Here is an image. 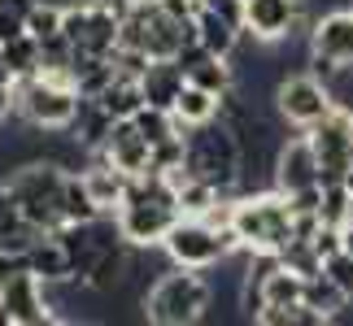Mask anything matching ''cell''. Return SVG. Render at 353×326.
I'll return each mask as SVG.
<instances>
[{
  "instance_id": "7c38bea8",
  "label": "cell",
  "mask_w": 353,
  "mask_h": 326,
  "mask_svg": "<svg viewBox=\"0 0 353 326\" xmlns=\"http://www.w3.org/2000/svg\"><path fill=\"white\" fill-rule=\"evenodd\" d=\"M305 26V0H244V31L262 44H279Z\"/></svg>"
},
{
  "instance_id": "6da1fadb",
  "label": "cell",
  "mask_w": 353,
  "mask_h": 326,
  "mask_svg": "<svg viewBox=\"0 0 353 326\" xmlns=\"http://www.w3.org/2000/svg\"><path fill=\"white\" fill-rule=\"evenodd\" d=\"M236 235L244 252H283L296 239V205L279 192H257L236 200Z\"/></svg>"
},
{
  "instance_id": "484cf974",
  "label": "cell",
  "mask_w": 353,
  "mask_h": 326,
  "mask_svg": "<svg viewBox=\"0 0 353 326\" xmlns=\"http://www.w3.org/2000/svg\"><path fill=\"white\" fill-rule=\"evenodd\" d=\"M305 305H310V309H319V314L332 322L336 314H341V309H349V296L336 287L327 274H314V279L305 283Z\"/></svg>"
},
{
  "instance_id": "cb8c5ba5",
  "label": "cell",
  "mask_w": 353,
  "mask_h": 326,
  "mask_svg": "<svg viewBox=\"0 0 353 326\" xmlns=\"http://www.w3.org/2000/svg\"><path fill=\"white\" fill-rule=\"evenodd\" d=\"M174 196H179V213L183 217H205L223 200V187H214L205 179H196V174H188V179L174 187Z\"/></svg>"
},
{
  "instance_id": "d590c367",
  "label": "cell",
  "mask_w": 353,
  "mask_h": 326,
  "mask_svg": "<svg viewBox=\"0 0 353 326\" xmlns=\"http://www.w3.org/2000/svg\"><path fill=\"white\" fill-rule=\"evenodd\" d=\"M345 187L353 192V161H349V170H345Z\"/></svg>"
},
{
  "instance_id": "5bb4252c",
  "label": "cell",
  "mask_w": 353,
  "mask_h": 326,
  "mask_svg": "<svg viewBox=\"0 0 353 326\" xmlns=\"http://www.w3.org/2000/svg\"><path fill=\"white\" fill-rule=\"evenodd\" d=\"M44 235H48V230H44V226H35L31 217L22 213L18 196H13L5 183H0V248L13 252V257H26Z\"/></svg>"
},
{
  "instance_id": "52a82bcc",
  "label": "cell",
  "mask_w": 353,
  "mask_h": 326,
  "mask_svg": "<svg viewBox=\"0 0 353 326\" xmlns=\"http://www.w3.org/2000/svg\"><path fill=\"white\" fill-rule=\"evenodd\" d=\"M275 109L288 127L310 131L336 109V91L327 87V78H319V74H292L275 87Z\"/></svg>"
},
{
  "instance_id": "3957f363",
  "label": "cell",
  "mask_w": 353,
  "mask_h": 326,
  "mask_svg": "<svg viewBox=\"0 0 353 326\" xmlns=\"http://www.w3.org/2000/svg\"><path fill=\"white\" fill-rule=\"evenodd\" d=\"M210 301H214V287L201 279V270L174 265L144 292V318L157 326H192L205 318Z\"/></svg>"
},
{
  "instance_id": "4316f807",
  "label": "cell",
  "mask_w": 353,
  "mask_h": 326,
  "mask_svg": "<svg viewBox=\"0 0 353 326\" xmlns=\"http://www.w3.org/2000/svg\"><path fill=\"white\" fill-rule=\"evenodd\" d=\"M257 322L262 326H323L327 318L301 301V305H266L262 314H257Z\"/></svg>"
},
{
  "instance_id": "e575fe53",
  "label": "cell",
  "mask_w": 353,
  "mask_h": 326,
  "mask_svg": "<svg viewBox=\"0 0 353 326\" xmlns=\"http://www.w3.org/2000/svg\"><path fill=\"white\" fill-rule=\"evenodd\" d=\"M341 248H345V252H353V217L341 226Z\"/></svg>"
},
{
  "instance_id": "ac0fdd59",
  "label": "cell",
  "mask_w": 353,
  "mask_h": 326,
  "mask_svg": "<svg viewBox=\"0 0 353 326\" xmlns=\"http://www.w3.org/2000/svg\"><path fill=\"white\" fill-rule=\"evenodd\" d=\"M188 83L214 91V96H227V91H236V70H232V57H214V52H201V57L188 65Z\"/></svg>"
},
{
  "instance_id": "f1b7e54d",
  "label": "cell",
  "mask_w": 353,
  "mask_h": 326,
  "mask_svg": "<svg viewBox=\"0 0 353 326\" xmlns=\"http://www.w3.org/2000/svg\"><path fill=\"white\" fill-rule=\"evenodd\" d=\"M323 274H327L336 287H341L349 301H353V252H345V248H341V252H332L327 261H323Z\"/></svg>"
},
{
  "instance_id": "836d02e7",
  "label": "cell",
  "mask_w": 353,
  "mask_h": 326,
  "mask_svg": "<svg viewBox=\"0 0 353 326\" xmlns=\"http://www.w3.org/2000/svg\"><path fill=\"white\" fill-rule=\"evenodd\" d=\"M13 83H18V74H13V70H9V61L0 57V87H13Z\"/></svg>"
},
{
  "instance_id": "44dd1931",
  "label": "cell",
  "mask_w": 353,
  "mask_h": 326,
  "mask_svg": "<svg viewBox=\"0 0 353 326\" xmlns=\"http://www.w3.org/2000/svg\"><path fill=\"white\" fill-rule=\"evenodd\" d=\"M236 39H240V26H232L227 18H219V13H210V9L196 13V44L205 52H214V57H232Z\"/></svg>"
},
{
  "instance_id": "30bf717a",
  "label": "cell",
  "mask_w": 353,
  "mask_h": 326,
  "mask_svg": "<svg viewBox=\"0 0 353 326\" xmlns=\"http://www.w3.org/2000/svg\"><path fill=\"white\" fill-rule=\"evenodd\" d=\"M310 144H314V157H319V170H323V183H345V170L353 161V109L336 105L319 127H310Z\"/></svg>"
},
{
  "instance_id": "d6a6232c",
  "label": "cell",
  "mask_w": 353,
  "mask_h": 326,
  "mask_svg": "<svg viewBox=\"0 0 353 326\" xmlns=\"http://www.w3.org/2000/svg\"><path fill=\"white\" fill-rule=\"evenodd\" d=\"M39 5V0H0V9H9V13H18V18H26Z\"/></svg>"
},
{
  "instance_id": "277c9868",
  "label": "cell",
  "mask_w": 353,
  "mask_h": 326,
  "mask_svg": "<svg viewBox=\"0 0 353 326\" xmlns=\"http://www.w3.org/2000/svg\"><path fill=\"white\" fill-rule=\"evenodd\" d=\"M65 179H70V170H65L61 161L39 157V161H26V166L13 170L9 179H5V187L18 196L22 213L31 217L35 226H44L48 235H57V230L65 226V222H61V192H65Z\"/></svg>"
},
{
  "instance_id": "603a6c76",
  "label": "cell",
  "mask_w": 353,
  "mask_h": 326,
  "mask_svg": "<svg viewBox=\"0 0 353 326\" xmlns=\"http://www.w3.org/2000/svg\"><path fill=\"white\" fill-rule=\"evenodd\" d=\"M92 100H101L110 118H135V113H140V105H144V87H140V78L118 74L114 83L105 87L101 96H92Z\"/></svg>"
},
{
  "instance_id": "e0dca14e",
  "label": "cell",
  "mask_w": 353,
  "mask_h": 326,
  "mask_svg": "<svg viewBox=\"0 0 353 326\" xmlns=\"http://www.w3.org/2000/svg\"><path fill=\"white\" fill-rule=\"evenodd\" d=\"M22 265H26V270H35V274L44 279V283H65V279H74L70 248H65V239H61V235H44L31 252L22 257Z\"/></svg>"
},
{
  "instance_id": "9c48e42d",
  "label": "cell",
  "mask_w": 353,
  "mask_h": 326,
  "mask_svg": "<svg viewBox=\"0 0 353 326\" xmlns=\"http://www.w3.org/2000/svg\"><path fill=\"white\" fill-rule=\"evenodd\" d=\"M44 322H52L44 279L26 265L9 270L0 279V326H44Z\"/></svg>"
},
{
  "instance_id": "d6986e66",
  "label": "cell",
  "mask_w": 353,
  "mask_h": 326,
  "mask_svg": "<svg viewBox=\"0 0 353 326\" xmlns=\"http://www.w3.org/2000/svg\"><path fill=\"white\" fill-rule=\"evenodd\" d=\"M219 113H223V96H214V91L196 87V83H188V87L179 91V100H174V118H179L183 131L201 127V122H214Z\"/></svg>"
},
{
  "instance_id": "7a4b0ae2",
  "label": "cell",
  "mask_w": 353,
  "mask_h": 326,
  "mask_svg": "<svg viewBox=\"0 0 353 326\" xmlns=\"http://www.w3.org/2000/svg\"><path fill=\"white\" fill-rule=\"evenodd\" d=\"M188 174L205 179L214 187H236L240 183V166H244V140L232 122H201L188 131Z\"/></svg>"
},
{
  "instance_id": "7402d4cb",
  "label": "cell",
  "mask_w": 353,
  "mask_h": 326,
  "mask_svg": "<svg viewBox=\"0 0 353 326\" xmlns=\"http://www.w3.org/2000/svg\"><path fill=\"white\" fill-rule=\"evenodd\" d=\"M101 217V205L92 200L88 183H83V170L65 179V192H61V222L65 226H79V222H97Z\"/></svg>"
},
{
  "instance_id": "5b68a950",
  "label": "cell",
  "mask_w": 353,
  "mask_h": 326,
  "mask_svg": "<svg viewBox=\"0 0 353 326\" xmlns=\"http://www.w3.org/2000/svg\"><path fill=\"white\" fill-rule=\"evenodd\" d=\"M13 96H18V113L31 122L35 131H70L79 105H83L74 83H61V78H48V74L18 78V83H13Z\"/></svg>"
},
{
  "instance_id": "ba28073f",
  "label": "cell",
  "mask_w": 353,
  "mask_h": 326,
  "mask_svg": "<svg viewBox=\"0 0 353 326\" xmlns=\"http://www.w3.org/2000/svg\"><path fill=\"white\" fill-rule=\"evenodd\" d=\"M310 52H314V74L332 78L353 70V9H332L310 26Z\"/></svg>"
},
{
  "instance_id": "8d00e7d4",
  "label": "cell",
  "mask_w": 353,
  "mask_h": 326,
  "mask_svg": "<svg viewBox=\"0 0 353 326\" xmlns=\"http://www.w3.org/2000/svg\"><path fill=\"white\" fill-rule=\"evenodd\" d=\"M144 5H148V0H144Z\"/></svg>"
},
{
  "instance_id": "4fadbf2b",
  "label": "cell",
  "mask_w": 353,
  "mask_h": 326,
  "mask_svg": "<svg viewBox=\"0 0 353 326\" xmlns=\"http://www.w3.org/2000/svg\"><path fill=\"white\" fill-rule=\"evenodd\" d=\"M101 157L110 161V166L118 170H127L131 179L135 174H148V161H153V144L140 135V127H135L131 118H118L114 122V131H110V140H105L101 148Z\"/></svg>"
},
{
  "instance_id": "8fae6325",
  "label": "cell",
  "mask_w": 353,
  "mask_h": 326,
  "mask_svg": "<svg viewBox=\"0 0 353 326\" xmlns=\"http://www.w3.org/2000/svg\"><path fill=\"white\" fill-rule=\"evenodd\" d=\"M275 187L283 196H301V192L323 187V170H319V157H314L310 135H296V140L279 144V153H275Z\"/></svg>"
},
{
  "instance_id": "4dcf8cb0",
  "label": "cell",
  "mask_w": 353,
  "mask_h": 326,
  "mask_svg": "<svg viewBox=\"0 0 353 326\" xmlns=\"http://www.w3.org/2000/svg\"><path fill=\"white\" fill-rule=\"evenodd\" d=\"M26 31V18H18V13H9V9H0V44L13 35H22Z\"/></svg>"
},
{
  "instance_id": "d4e9b609",
  "label": "cell",
  "mask_w": 353,
  "mask_h": 326,
  "mask_svg": "<svg viewBox=\"0 0 353 326\" xmlns=\"http://www.w3.org/2000/svg\"><path fill=\"white\" fill-rule=\"evenodd\" d=\"M0 57L9 61V70L18 74V78L39 74V39H35L31 31H22V35H13V39H5V44H0Z\"/></svg>"
},
{
  "instance_id": "2e32d148",
  "label": "cell",
  "mask_w": 353,
  "mask_h": 326,
  "mask_svg": "<svg viewBox=\"0 0 353 326\" xmlns=\"http://www.w3.org/2000/svg\"><path fill=\"white\" fill-rule=\"evenodd\" d=\"M140 87H144V105H157V109H174L179 91L188 87V74L174 57H153L148 70L140 74Z\"/></svg>"
},
{
  "instance_id": "1f68e13d",
  "label": "cell",
  "mask_w": 353,
  "mask_h": 326,
  "mask_svg": "<svg viewBox=\"0 0 353 326\" xmlns=\"http://www.w3.org/2000/svg\"><path fill=\"white\" fill-rule=\"evenodd\" d=\"M9 113H18V96H13V87H0V122Z\"/></svg>"
},
{
  "instance_id": "8992f818",
  "label": "cell",
  "mask_w": 353,
  "mask_h": 326,
  "mask_svg": "<svg viewBox=\"0 0 353 326\" xmlns=\"http://www.w3.org/2000/svg\"><path fill=\"white\" fill-rule=\"evenodd\" d=\"M166 257H170V265H188V270H214L223 261L227 252H240L244 243L236 235V226H210L205 217H179V222L170 226V235H166Z\"/></svg>"
},
{
  "instance_id": "ffe728a7",
  "label": "cell",
  "mask_w": 353,
  "mask_h": 326,
  "mask_svg": "<svg viewBox=\"0 0 353 326\" xmlns=\"http://www.w3.org/2000/svg\"><path fill=\"white\" fill-rule=\"evenodd\" d=\"M127 248H131V243L118 239L114 248L101 252V261L92 265V274H88V287H92V292H114V287H122V283H127V274H131V257H127Z\"/></svg>"
},
{
  "instance_id": "f546056e",
  "label": "cell",
  "mask_w": 353,
  "mask_h": 326,
  "mask_svg": "<svg viewBox=\"0 0 353 326\" xmlns=\"http://www.w3.org/2000/svg\"><path fill=\"white\" fill-rule=\"evenodd\" d=\"M201 9L219 13V18H227L232 26H240V31H244V0H201Z\"/></svg>"
},
{
  "instance_id": "83f0119b",
  "label": "cell",
  "mask_w": 353,
  "mask_h": 326,
  "mask_svg": "<svg viewBox=\"0 0 353 326\" xmlns=\"http://www.w3.org/2000/svg\"><path fill=\"white\" fill-rule=\"evenodd\" d=\"M61 22H65V5H52V0H39V5L26 13V31H31L39 44L52 35H61Z\"/></svg>"
},
{
  "instance_id": "9a60e30c",
  "label": "cell",
  "mask_w": 353,
  "mask_h": 326,
  "mask_svg": "<svg viewBox=\"0 0 353 326\" xmlns=\"http://www.w3.org/2000/svg\"><path fill=\"white\" fill-rule=\"evenodd\" d=\"M83 183H88L92 200L101 205V213H118L122 200H127V192H131V174L118 170V166H110L101 153L83 166Z\"/></svg>"
}]
</instances>
